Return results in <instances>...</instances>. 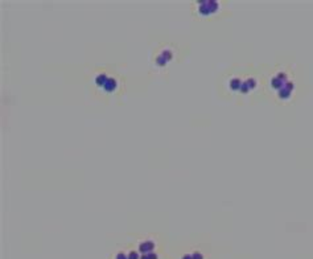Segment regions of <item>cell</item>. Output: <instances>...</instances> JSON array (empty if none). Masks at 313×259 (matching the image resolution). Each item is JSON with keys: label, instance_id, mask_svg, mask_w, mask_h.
Instances as JSON below:
<instances>
[{"label": "cell", "instance_id": "obj_10", "mask_svg": "<svg viewBox=\"0 0 313 259\" xmlns=\"http://www.w3.org/2000/svg\"><path fill=\"white\" fill-rule=\"evenodd\" d=\"M181 259H193V257H192V254H186V255H184Z\"/></svg>", "mask_w": 313, "mask_h": 259}, {"label": "cell", "instance_id": "obj_8", "mask_svg": "<svg viewBox=\"0 0 313 259\" xmlns=\"http://www.w3.org/2000/svg\"><path fill=\"white\" fill-rule=\"evenodd\" d=\"M192 257H193V259H204L202 254H201V252H198V251L193 252V254H192Z\"/></svg>", "mask_w": 313, "mask_h": 259}, {"label": "cell", "instance_id": "obj_3", "mask_svg": "<svg viewBox=\"0 0 313 259\" xmlns=\"http://www.w3.org/2000/svg\"><path fill=\"white\" fill-rule=\"evenodd\" d=\"M155 250V243L152 241H145V242H142L140 246H139V252H142L143 254H149V252H152Z\"/></svg>", "mask_w": 313, "mask_h": 259}, {"label": "cell", "instance_id": "obj_9", "mask_svg": "<svg viewBox=\"0 0 313 259\" xmlns=\"http://www.w3.org/2000/svg\"><path fill=\"white\" fill-rule=\"evenodd\" d=\"M115 259H128V257L124 254V252H119V254L115 257Z\"/></svg>", "mask_w": 313, "mask_h": 259}, {"label": "cell", "instance_id": "obj_6", "mask_svg": "<svg viewBox=\"0 0 313 259\" xmlns=\"http://www.w3.org/2000/svg\"><path fill=\"white\" fill-rule=\"evenodd\" d=\"M140 259H157V254H156L155 251L149 252V254H143L140 257Z\"/></svg>", "mask_w": 313, "mask_h": 259}, {"label": "cell", "instance_id": "obj_1", "mask_svg": "<svg viewBox=\"0 0 313 259\" xmlns=\"http://www.w3.org/2000/svg\"><path fill=\"white\" fill-rule=\"evenodd\" d=\"M198 5V13L204 17H210L213 16L218 9H219V3L209 0V2H201L197 4Z\"/></svg>", "mask_w": 313, "mask_h": 259}, {"label": "cell", "instance_id": "obj_5", "mask_svg": "<svg viewBox=\"0 0 313 259\" xmlns=\"http://www.w3.org/2000/svg\"><path fill=\"white\" fill-rule=\"evenodd\" d=\"M241 86H242V82H241V80H231V82H230V87L233 89V90H239L241 89Z\"/></svg>", "mask_w": 313, "mask_h": 259}, {"label": "cell", "instance_id": "obj_4", "mask_svg": "<svg viewBox=\"0 0 313 259\" xmlns=\"http://www.w3.org/2000/svg\"><path fill=\"white\" fill-rule=\"evenodd\" d=\"M107 80H108L107 74H104V73H100V74H98V76L95 77V80H94V83H95V85H97L99 89H102Z\"/></svg>", "mask_w": 313, "mask_h": 259}, {"label": "cell", "instance_id": "obj_7", "mask_svg": "<svg viewBox=\"0 0 313 259\" xmlns=\"http://www.w3.org/2000/svg\"><path fill=\"white\" fill-rule=\"evenodd\" d=\"M128 259H140V255H139L137 251H131L128 254Z\"/></svg>", "mask_w": 313, "mask_h": 259}, {"label": "cell", "instance_id": "obj_2", "mask_svg": "<svg viewBox=\"0 0 313 259\" xmlns=\"http://www.w3.org/2000/svg\"><path fill=\"white\" fill-rule=\"evenodd\" d=\"M118 81L115 80V78H111V77H108V80L106 81V83L103 85V90L106 93H114V91H116V89H118Z\"/></svg>", "mask_w": 313, "mask_h": 259}]
</instances>
